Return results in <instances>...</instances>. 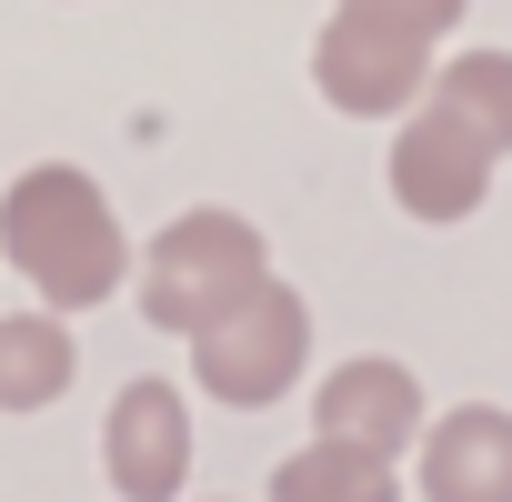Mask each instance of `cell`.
<instances>
[{
  "label": "cell",
  "instance_id": "obj_1",
  "mask_svg": "<svg viewBox=\"0 0 512 502\" xmlns=\"http://www.w3.org/2000/svg\"><path fill=\"white\" fill-rule=\"evenodd\" d=\"M0 251H11V272H31V292L51 312H91L131 272L111 191L91 171H71V161H31L11 191H0Z\"/></svg>",
  "mask_w": 512,
  "mask_h": 502
},
{
  "label": "cell",
  "instance_id": "obj_2",
  "mask_svg": "<svg viewBox=\"0 0 512 502\" xmlns=\"http://www.w3.org/2000/svg\"><path fill=\"white\" fill-rule=\"evenodd\" d=\"M262 262H272V251H262V221H241V211L201 201V211L161 221V241L141 251V322L201 342L221 312H241L251 292L272 282Z\"/></svg>",
  "mask_w": 512,
  "mask_h": 502
},
{
  "label": "cell",
  "instance_id": "obj_3",
  "mask_svg": "<svg viewBox=\"0 0 512 502\" xmlns=\"http://www.w3.org/2000/svg\"><path fill=\"white\" fill-rule=\"evenodd\" d=\"M312 362V302L292 282H262L241 312H221L201 342H191V382L231 412H272Z\"/></svg>",
  "mask_w": 512,
  "mask_h": 502
},
{
  "label": "cell",
  "instance_id": "obj_4",
  "mask_svg": "<svg viewBox=\"0 0 512 502\" xmlns=\"http://www.w3.org/2000/svg\"><path fill=\"white\" fill-rule=\"evenodd\" d=\"M432 71H442L432 61V31L382 21V11H352V0L322 21V41H312V81L352 121H392L402 101H432Z\"/></svg>",
  "mask_w": 512,
  "mask_h": 502
},
{
  "label": "cell",
  "instance_id": "obj_5",
  "mask_svg": "<svg viewBox=\"0 0 512 502\" xmlns=\"http://www.w3.org/2000/svg\"><path fill=\"white\" fill-rule=\"evenodd\" d=\"M101 472L121 502H181L191 482V402L171 382H121L101 422Z\"/></svg>",
  "mask_w": 512,
  "mask_h": 502
},
{
  "label": "cell",
  "instance_id": "obj_6",
  "mask_svg": "<svg viewBox=\"0 0 512 502\" xmlns=\"http://www.w3.org/2000/svg\"><path fill=\"white\" fill-rule=\"evenodd\" d=\"M422 382H412V362H382V352H362V362H332L322 372V402H312V442H352V452H372V462H402V442H422Z\"/></svg>",
  "mask_w": 512,
  "mask_h": 502
},
{
  "label": "cell",
  "instance_id": "obj_7",
  "mask_svg": "<svg viewBox=\"0 0 512 502\" xmlns=\"http://www.w3.org/2000/svg\"><path fill=\"white\" fill-rule=\"evenodd\" d=\"M382 181H392V201H402L412 221H472V211H482V191H492V151H482L462 121H442V111L422 101V111L402 121V141H392Z\"/></svg>",
  "mask_w": 512,
  "mask_h": 502
},
{
  "label": "cell",
  "instance_id": "obj_8",
  "mask_svg": "<svg viewBox=\"0 0 512 502\" xmlns=\"http://www.w3.org/2000/svg\"><path fill=\"white\" fill-rule=\"evenodd\" d=\"M422 502H512V412L462 402L422 422Z\"/></svg>",
  "mask_w": 512,
  "mask_h": 502
},
{
  "label": "cell",
  "instance_id": "obj_9",
  "mask_svg": "<svg viewBox=\"0 0 512 502\" xmlns=\"http://www.w3.org/2000/svg\"><path fill=\"white\" fill-rule=\"evenodd\" d=\"M71 332L61 312H0V412H51L71 392Z\"/></svg>",
  "mask_w": 512,
  "mask_h": 502
},
{
  "label": "cell",
  "instance_id": "obj_10",
  "mask_svg": "<svg viewBox=\"0 0 512 502\" xmlns=\"http://www.w3.org/2000/svg\"><path fill=\"white\" fill-rule=\"evenodd\" d=\"M432 111L462 121V131L502 161V151H512V51H452V61L432 71Z\"/></svg>",
  "mask_w": 512,
  "mask_h": 502
},
{
  "label": "cell",
  "instance_id": "obj_11",
  "mask_svg": "<svg viewBox=\"0 0 512 502\" xmlns=\"http://www.w3.org/2000/svg\"><path fill=\"white\" fill-rule=\"evenodd\" d=\"M272 502H402V472L352 452V442H302L272 472Z\"/></svg>",
  "mask_w": 512,
  "mask_h": 502
},
{
  "label": "cell",
  "instance_id": "obj_12",
  "mask_svg": "<svg viewBox=\"0 0 512 502\" xmlns=\"http://www.w3.org/2000/svg\"><path fill=\"white\" fill-rule=\"evenodd\" d=\"M352 11H382V21H412V31H432V41H442V31L462 21V0H352Z\"/></svg>",
  "mask_w": 512,
  "mask_h": 502
}]
</instances>
